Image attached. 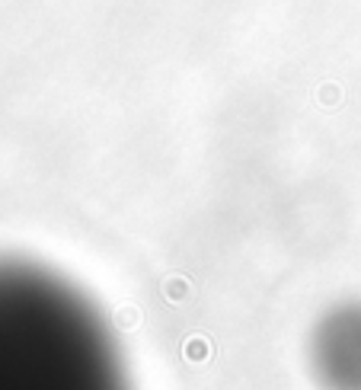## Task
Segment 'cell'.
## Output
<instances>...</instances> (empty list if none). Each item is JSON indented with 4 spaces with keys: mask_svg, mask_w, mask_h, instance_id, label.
Wrapping results in <instances>:
<instances>
[{
    "mask_svg": "<svg viewBox=\"0 0 361 390\" xmlns=\"http://www.w3.org/2000/svg\"><path fill=\"white\" fill-rule=\"evenodd\" d=\"M112 375V348L68 285L0 265V387H84Z\"/></svg>",
    "mask_w": 361,
    "mask_h": 390,
    "instance_id": "1",
    "label": "cell"
}]
</instances>
